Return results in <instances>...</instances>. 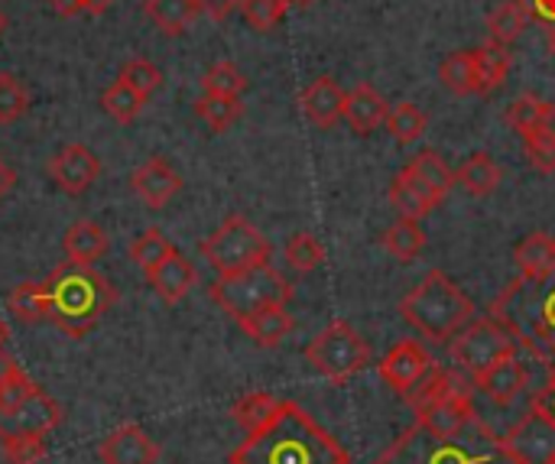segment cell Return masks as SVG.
<instances>
[{"mask_svg": "<svg viewBox=\"0 0 555 464\" xmlns=\"http://www.w3.org/2000/svg\"><path fill=\"white\" fill-rule=\"evenodd\" d=\"M472 381H475V387H478L488 400H494L498 407H511V403L527 390L530 371H527L517 358H507V361H498V364H491L488 371L475 374Z\"/></svg>", "mask_w": 555, "mask_h": 464, "instance_id": "18", "label": "cell"}, {"mask_svg": "<svg viewBox=\"0 0 555 464\" xmlns=\"http://www.w3.org/2000/svg\"><path fill=\"white\" fill-rule=\"evenodd\" d=\"M306 358L328 384H348L371 364V345L358 335L354 325L335 319L328 328H322L312 338Z\"/></svg>", "mask_w": 555, "mask_h": 464, "instance_id": "9", "label": "cell"}, {"mask_svg": "<svg viewBox=\"0 0 555 464\" xmlns=\"http://www.w3.org/2000/svg\"><path fill=\"white\" fill-rule=\"evenodd\" d=\"M543 111H546V101H543V98H537V94H520V98L511 101V107H507L504 117H507V124L524 137V133H530V130H540Z\"/></svg>", "mask_w": 555, "mask_h": 464, "instance_id": "40", "label": "cell"}, {"mask_svg": "<svg viewBox=\"0 0 555 464\" xmlns=\"http://www.w3.org/2000/svg\"><path fill=\"white\" fill-rule=\"evenodd\" d=\"M514 260L520 267V276L527 280H537V276H546L555 270V234L546 231H537L530 237H524L514 250Z\"/></svg>", "mask_w": 555, "mask_h": 464, "instance_id": "25", "label": "cell"}, {"mask_svg": "<svg viewBox=\"0 0 555 464\" xmlns=\"http://www.w3.org/2000/svg\"><path fill=\"white\" fill-rule=\"evenodd\" d=\"M39 387L23 374V371H16L13 377H7L3 384H0V413H13V410H20L33 394H36Z\"/></svg>", "mask_w": 555, "mask_h": 464, "instance_id": "46", "label": "cell"}, {"mask_svg": "<svg viewBox=\"0 0 555 464\" xmlns=\"http://www.w3.org/2000/svg\"><path fill=\"white\" fill-rule=\"evenodd\" d=\"M13 182H16V176H13V169L0 159V198L13 189Z\"/></svg>", "mask_w": 555, "mask_h": 464, "instance_id": "52", "label": "cell"}, {"mask_svg": "<svg viewBox=\"0 0 555 464\" xmlns=\"http://www.w3.org/2000/svg\"><path fill=\"white\" fill-rule=\"evenodd\" d=\"M208 296L211 302H218V309H224L234 322H241L263 306H286L293 299V283L276 267L260 263L234 276H218L208 286Z\"/></svg>", "mask_w": 555, "mask_h": 464, "instance_id": "7", "label": "cell"}, {"mask_svg": "<svg viewBox=\"0 0 555 464\" xmlns=\"http://www.w3.org/2000/svg\"><path fill=\"white\" fill-rule=\"evenodd\" d=\"M120 78H124L133 91H140L143 98H150V94L163 85V72H159L153 62H146V59H130V62L120 68Z\"/></svg>", "mask_w": 555, "mask_h": 464, "instance_id": "45", "label": "cell"}, {"mask_svg": "<svg viewBox=\"0 0 555 464\" xmlns=\"http://www.w3.org/2000/svg\"><path fill=\"white\" fill-rule=\"evenodd\" d=\"M289 3H296V7H312L315 0H289Z\"/></svg>", "mask_w": 555, "mask_h": 464, "instance_id": "56", "label": "cell"}, {"mask_svg": "<svg viewBox=\"0 0 555 464\" xmlns=\"http://www.w3.org/2000/svg\"><path fill=\"white\" fill-rule=\"evenodd\" d=\"M55 7V13L62 16H75V13H101L107 10L114 0H49Z\"/></svg>", "mask_w": 555, "mask_h": 464, "instance_id": "47", "label": "cell"}, {"mask_svg": "<svg viewBox=\"0 0 555 464\" xmlns=\"http://www.w3.org/2000/svg\"><path fill=\"white\" fill-rule=\"evenodd\" d=\"M400 312L420 335L436 345H449L475 319V302L449 273L429 270L423 283L400 299Z\"/></svg>", "mask_w": 555, "mask_h": 464, "instance_id": "5", "label": "cell"}, {"mask_svg": "<svg viewBox=\"0 0 555 464\" xmlns=\"http://www.w3.org/2000/svg\"><path fill=\"white\" fill-rule=\"evenodd\" d=\"M546 39H550V52L555 55V26L553 29H546Z\"/></svg>", "mask_w": 555, "mask_h": 464, "instance_id": "55", "label": "cell"}, {"mask_svg": "<svg viewBox=\"0 0 555 464\" xmlns=\"http://www.w3.org/2000/svg\"><path fill=\"white\" fill-rule=\"evenodd\" d=\"M527 26H530V13H527L524 0H507V3H501V7H494L488 13V29H491L494 42L511 46Z\"/></svg>", "mask_w": 555, "mask_h": 464, "instance_id": "30", "label": "cell"}, {"mask_svg": "<svg viewBox=\"0 0 555 464\" xmlns=\"http://www.w3.org/2000/svg\"><path fill=\"white\" fill-rule=\"evenodd\" d=\"M98 172H101L98 156H94L88 146H81V143H68V146H62V150L49 159V176H52V182H55L62 192H68V195L88 192V189L94 185Z\"/></svg>", "mask_w": 555, "mask_h": 464, "instance_id": "13", "label": "cell"}, {"mask_svg": "<svg viewBox=\"0 0 555 464\" xmlns=\"http://www.w3.org/2000/svg\"><path fill=\"white\" fill-rule=\"evenodd\" d=\"M524 153H527V163L537 169V172H555V133L546 130H530L524 133Z\"/></svg>", "mask_w": 555, "mask_h": 464, "instance_id": "42", "label": "cell"}, {"mask_svg": "<svg viewBox=\"0 0 555 464\" xmlns=\"http://www.w3.org/2000/svg\"><path fill=\"white\" fill-rule=\"evenodd\" d=\"M143 10L159 26V33H166V36L185 33L192 26V20L198 16L195 0H146Z\"/></svg>", "mask_w": 555, "mask_h": 464, "instance_id": "28", "label": "cell"}, {"mask_svg": "<svg viewBox=\"0 0 555 464\" xmlns=\"http://www.w3.org/2000/svg\"><path fill=\"white\" fill-rule=\"evenodd\" d=\"M280 407V400H273L270 394H263V390H257V394H247V397H241L237 403H234V410H231V416H234V423L250 436V433H257L270 416H273V410Z\"/></svg>", "mask_w": 555, "mask_h": 464, "instance_id": "36", "label": "cell"}, {"mask_svg": "<svg viewBox=\"0 0 555 464\" xmlns=\"http://www.w3.org/2000/svg\"><path fill=\"white\" fill-rule=\"evenodd\" d=\"M387 114H390L387 98H384L374 85H367V81H361L358 88H351V91L345 94V120H348V127H351L358 137L374 133V130L387 120Z\"/></svg>", "mask_w": 555, "mask_h": 464, "instance_id": "20", "label": "cell"}, {"mask_svg": "<svg viewBox=\"0 0 555 464\" xmlns=\"http://www.w3.org/2000/svg\"><path fill=\"white\" fill-rule=\"evenodd\" d=\"M7 338H10V328H7V322L0 319V348L7 345Z\"/></svg>", "mask_w": 555, "mask_h": 464, "instance_id": "54", "label": "cell"}, {"mask_svg": "<svg viewBox=\"0 0 555 464\" xmlns=\"http://www.w3.org/2000/svg\"><path fill=\"white\" fill-rule=\"evenodd\" d=\"M228 464H351V455L302 407L280 403L273 416L231 452Z\"/></svg>", "mask_w": 555, "mask_h": 464, "instance_id": "1", "label": "cell"}, {"mask_svg": "<svg viewBox=\"0 0 555 464\" xmlns=\"http://www.w3.org/2000/svg\"><path fill=\"white\" fill-rule=\"evenodd\" d=\"M202 88H205L208 94L241 98V94H244V88H247V78H244V72H241L234 62H215V65L205 72Z\"/></svg>", "mask_w": 555, "mask_h": 464, "instance_id": "39", "label": "cell"}, {"mask_svg": "<svg viewBox=\"0 0 555 464\" xmlns=\"http://www.w3.org/2000/svg\"><path fill=\"white\" fill-rule=\"evenodd\" d=\"M504 446L517 464H555V423L537 407H530V413L511 429Z\"/></svg>", "mask_w": 555, "mask_h": 464, "instance_id": "12", "label": "cell"}, {"mask_svg": "<svg viewBox=\"0 0 555 464\" xmlns=\"http://www.w3.org/2000/svg\"><path fill=\"white\" fill-rule=\"evenodd\" d=\"M433 368H436L433 355L416 338H403L384 355V361L377 364V374L390 390H397L400 397H410Z\"/></svg>", "mask_w": 555, "mask_h": 464, "instance_id": "11", "label": "cell"}, {"mask_svg": "<svg viewBox=\"0 0 555 464\" xmlns=\"http://www.w3.org/2000/svg\"><path fill=\"white\" fill-rule=\"evenodd\" d=\"M533 361L555 371V270L546 276H517L491 302V312Z\"/></svg>", "mask_w": 555, "mask_h": 464, "instance_id": "2", "label": "cell"}, {"mask_svg": "<svg viewBox=\"0 0 555 464\" xmlns=\"http://www.w3.org/2000/svg\"><path fill=\"white\" fill-rule=\"evenodd\" d=\"M7 309H10V315H13L20 325L46 322V319H49V302H46L42 283H20V286L10 293V299H7Z\"/></svg>", "mask_w": 555, "mask_h": 464, "instance_id": "29", "label": "cell"}, {"mask_svg": "<svg viewBox=\"0 0 555 464\" xmlns=\"http://www.w3.org/2000/svg\"><path fill=\"white\" fill-rule=\"evenodd\" d=\"M449 355L452 361L465 371V374H481L488 371L491 364L498 361H507V358H517V341L514 335L494 319V315H485V319H472L452 341H449Z\"/></svg>", "mask_w": 555, "mask_h": 464, "instance_id": "10", "label": "cell"}, {"mask_svg": "<svg viewBox=\"0 0 555 464\" xmlns=\"http://www.w3.org/2000/svg\"><path fill=\"white\" fill-rule=\"evenodd\" d=\"M16 371H20V364H16V361H13V358H10V355L0 348V384H3L7 377H13Z\"/></svg>", "mask_w": 555, "mask_h": 464, "instance_id": "51", "label": "cell"}, {"mask_svg": "<svg viewBox=\"0 0 555 464\" xmlns=\"http://www.w3.org/2000/svg\"><path fill=\"white\" fill-rule=\"evenodd\" d=\"M130 185H133V192H137L150 208H166V205L179 195L182 176H179L163 156H153V159H146V163L133 172Z\"/></svg>", "mask_w": 555, "mask_h": 464, "instance_id": "17", "label": "cell"}, {"mask_svg": "<svg viewBox=\"0 0 555 464\" xmlns=\"http://www.w3.org/2000/svg\"><path fill=\"white\" fill-rule=\"evenodd\" d=\"M26 107H29V94L20 85V78H13L10 72H0V124L20 120Z\"/></svg>", "mask_w": 555, "mask_h": 464, "instance_id": "43", "label": "cell"}, {"mask_svg": "<svg viewBox=\"0 0 555 464\" xmlns=\"http://www.w3.org/2000/svg\"><path fill=\"white\" fill-rule=\"evenodd\" d=\"M98 455L104 464H156L159 446L140 426H120L98 446Z\"/></svg>", "mask_w": 555, "mask_h": 464, "instance_id": "16", "label": "cell"}, {"mask_svg": "<svg viewBox=\"0 0 555 464\" xmlns=\"http://www.w3.org/2000/svg\"><path fill=\"white\" fill-rule=\"evenodd\" d=\"M176 247L166 241V234L159 231V228H150V231H143L137 241H133V247H130V260L143 270V273H153L169 254H172Z\"/></svg>", "mask_w": 555, "mask_h": 464, "instance_id": "37", "label": "cell"}, {"mask_svg": "<svg viewBox=\"0 0 555 464\" xmlns=\"http://www.w3.org/2000/svg\"><path fill=\"white\" fill-rule=\"evenodd\" d=\"M524 7H527L530 20H537V23H543L546 29H553L555 26V0H524Z\"/></svg>", "mask_w": 555, "mask_h": 464, "instance_id": "49", "label": "cell"}, {"mask_svg": "<svg viewBox=\"0 0 555 464\" xmlns=\"http://www.w3.org/2000/svg\"><path fill=\"white\" fill-rule=\"evenodd\" d=\"M286 7H289V0H244V3H241L244 20H247L257 33L273 29V26L286 16Z\"/></svg>", "mask_w": 555, "mask_h": 464, "instance_id": "44", "label": "cell"}, {"mask_svg": "<svg viewBox=\"0 0 555 464\" xmlns=\"http://www.w3.org/2000/svg\"><path fill=\"white\" fill-rule=\"evenodd\" d=\"M195 114L215 130V133H224L231 124H237L241 120V114H244V104H241V98H228V94H202L198 101H195Z\"/></svg>", "mask_w": 555, "mask_h": 464, "instance_id": "32", "label": "cell"}, {"mask_svg": "<svg viewBox=\"0 0 555 464\" xmlns=\"http://www.w3.org/2000/svg\"><path fill=\"white\" fill-rule=\"evenodd\" d=\"M533 407H537L540 413H546V416L555 423V371H553V377L546 381V387L533 397Z\"/></svg>", "mask_w": 555, "mask_h": 464, "instance_id": "50", "label": "cell"}, {"mask_svg": "<svg viewBox=\"0 0 555 464\" xmlns=\"http://www.w3.org/2000/svg\"><path fill=\"white\" fill-rule=\"evenodd\" d=\"M387 130H390V137L400 143V146H406V143H416L423 133H426V127H429V114H423L413 101H400V104H393L390 107V114H387Z\"/></svg>", "mask_w": 555, "mask_h": 464, "instance_id": "31", "label": "cell"}, {"mask_svg": "<svg viewBox=\"0 0 555 464\" xmlns=\"http://www.w3.org/2000/svg\"><path fill=\"white\" fill-rule=\"evenodd\" d=\"M65 413L62 407L46 397L42 390H36L20 410L13 413H0V439L3 436H13V433H23V436H49L55 426H62Z\"/></svg>", "mask_w": 555, "mask_h": 464, "instance_id": "14", "label": "cell"}, {"mask_svg": "<svg viewBox=\"0 0 555 464\" xmlns=\"http://www.w3.org/2000/svg\"><path fill=\"white\" fill-rule=\"evenodd\" d=\"M374 464H517L481 420H475L459 436H429L413 426L393 446H387Z\"/></svg>", "mask_w": 555, "mask_h": 464, "instance_id": "4", "label": "cell"}, {"mask_svg": "<svg viewBox=\"0 0 555 464\" xmlns=\"http://www.w3.org/2000/svg\"><path fill=\"white\" fill-rule=\"evenodd\" d=\"M406 400L416 413V426L429 436H459L478 420L472 390H465L459 377L442 368H433Z\"/></svg>", "mask_w": 555, "mask_h": 464, "instance_id": "6", "label": "cell"}, {"mask_svg": "<svg viewBox=\"0 0 555 464\" xmlns=\"http://www.w3.org/2000/svg\"><path fill=\"white\" fill-rule=\"evenodd\" d=\"M244 0H195V7H198V13H205V16H211L215 23H221V20H228L237 7H241Z\"/></svg>", "mask_w": 555, "mask_h": 464, "instance_id": "48", "label": "cell"}, {"mask_svg": "<svg viewBox=\"0 0 555 464\" xmlns=\"http://www.w3.org/2000/svg\"><path fill=\"white\" fill-rule=\"evenodd\" d=\"M455 179H459V185H462L468 195L485 198V195H491V192L501 185L504 172H501V166L491 159V153H488V150H481V153H475V156H472V159L455 172Z\"/></svg>", "mask_w": 555, "mask_h": 464, "instance_id": "27", "label": "cell"}, {"mask_svg": "<svg viewBox=\"0 0 555 464\" xmlns=\"http://www.w3.org/2000/svg\"><path fill=\"white\" fill-rule=\"evenodd\" d=\"M299 107L315 127L332 130L338 120H345V91L332 75H322L299 94Z\"/></svg>", "mask_w": 555, "mask_h": 464, "instance_id": "19", "label": "cell"}, {"mask_svg": "<svg viewBox=\"0 0 555 464\" xmlns=\"http://www.w3.org/2000/svg\"><path fill=\"white\" fill-rule=\"evenodd\" d=\"M247 338L260 348H280L289 332H293V315L286 312V306H263L257 312H250L247 319L237 322Z\"/></svg>", "mask_w": 555, "mask_h": 464, "instance_id": "23", "label": "cell"}, {"mask_svg": "<svg viewBox=\"0 0 555 464\" xmlns=\"http://www.w3.org/2000/svg\"><path fill=\"white\" fill-rule=\"evenodd\" d=\"M146 280H150V286L156 289V296H159L163 302L176 306V302H182V299L195 289L198 273H195V267H192L179 250H172L153 273H146Z\"/></svg>", "mask_w": 555, "mask_h": 464, "instance_id": "21", "label": "cell"}, {"mask_svg": "<svg viewBox=\"0 0 555 464\" xmlns=\"http://www.w3.org/2000/svg\"><path fill=\"white\" fill-rule=\"evenodd\" d=\"M3 455L10 464H39L46 459V436H3Z\"/></svg>", "mask_w": 555, "mask_h": 464, "instance_id": "41", "label": "cell"}, {"mask_svg": "<svg viewBox=\"0 0 555 464\" xmlns=\"http://www.w3.org/2000/svg\"><path fill=\"white\" fill-rule=\"evenodd\" d=\"M540 130L555 133V104H550V101H546V111H543V124H540Z\"/></svg>", "mask_w": 555, "mask_h": 464, "instance_id": "53", "label": "cell"}, {"mask_svg": "<svg viewBox=\"0 0 555 464\" xmlns=\"http://www.w3.org/2000/svg\"><path fill=\"white\" fill-rule=\"evenodd\" d=\"M442 202H446V198H442L439 192H433L410 166L400 169V172L393 176V182H390V205H393V211H397L400 218L420 221V218H426L429 211H436Z\"/></svg>", "mask_w": 555, "mask_h": 464, "instance_id": "15", "label": "cell"}, {"mask_svg": "<svg viewBox=\"0 0 555 464\" xmlns=\"http://www.w3.org/2000/svg\"><path fill=\"white\" fill-rule=\"evenodd\" d=\"M62 247H65V257L68 260H75V263H94V260H101L107 254L111 241H107V234H104L101 224H94V221H75L65 231Z\"/></svg>", "mask_w": 555, "mask_h": 464, "instance_id": "24", "label": "cell"}, {"mask_svg": "<svg viewBox=\"0 0 555 464\" xmlns=\"http://www.w3.org/2000/svg\"><path fill=\"white\" fill-rule=\"evenodd\" d=\"M283 257H286L289 270H296V273H312V270L325 260V247H322L312 234L299 231V234H293V237L286 241Z\"/></svg>", "mask_w": 555, "mask_h": 464, "instance_id": "38", "label": "cell"}, {"mask_svg": "<svg viewBox=\"0 0 555 464\" xmlns=\"http://www.w3.org/2000/svg\"><path fill=\"white\" fill-rule=\"evenodd\" d=\"M202 254L218 270V276H234L270 263V241L244 215H231L208 241H202Z\"/></svg>", "mask_w": 555, "mask_h": 464, "instance_id": "8", "label": "cell"}, {"mask_svg": "<svg viewBox=\"0 0 555 464\" xmlns=\"http://www.w3.org/2000/svg\"><path fill=\"white\" fill-rule=\"evenodd\" d=\"M475 55V94H491L498 91L507 75H511V65H514V55L504 42H485L478 49H472Z\"/></svg>", "mask_w": 555, "mask_h": 464, "instance_id": "22", "label": "cell"}, {"mask_svg": "<svg viewBox=\"0 0 555 464\" xmlns=\"http://www.w3.org/2000/svg\"><path fill=\"white\" fill-rule=\"evenodd\" d=\"M3 29H7V16L0 13V36H3Z\"/></svg>", "mask_w": 555, "mask_h": 464, "instance_id": "57", "label": "cell"}, {"mask_svg": "<svg viewBox=\"0 0 555 464\" xmlns=\"http://www.w3.org/2000/svg\"><path fill=\"white\" fill-rule=\"evenodd\" d=\"M410 169L433 189V192H439L442 198L452 192V185H459V179H455V172L449 169V163L436 153V150H423V153H416V159L410 163Z\"/></svg>", "mask_w": 555, "mask_h": 464, "instance_id": "35", "label": "cell"}, {"mask_svg": "<svg viewBox=\"0 0 555 464\" xmlns=\"http://www.w3.org/2000/svg\"><path fill=\"white\" fill-rule=\"evenodd\" d=\"M380 244L390 257H397L400 263H413L423 250H426V231L420 228V221L413 218H397L384 234Z\"/></svg>", "mask_w": 555, "mask_h": 464, "instance_id": "26", "label": "cell"}, {"mask_svg": "<svg viewBox=\"0 0 555 464\" xmlns=\"http://www.w3.org/2000/svg\"><path fill=\"white\" fill-rule=\"evenodd\" d=\"M439 78L459 98L475 94V55H472V49L446 55L442 65H439Z\"/></svg>", "mask_w": 555, "mask_h": 464, "instance_id": "33", "label": "cell"}, {"mask_svg": "<svg viewBox=\"0 0 555 464\" xmlns=\"http://www.w3.org/2000/svg\"><path fill=\"white\" fill-rule=\"evenodd\" d=\"M49 302V322L68 338H85L117 302L114 286L91 267L65 260L42 283Z\"/></svg>", "mask_w": 555, "mask_h": 464, "instance_id": "3", "label": "cell"}, {"mask_svg": "<svg viewBox=\"0 0 555 464\" xmlns=\"http://www.w3.org/2000/svg\"><path fill=\"white\" fill-rule=\"evenodd\" d=\"M101 104H104V111H107L117 124H133V120L140 117L146 98H143L140 91H133L124 78H117V81L104 91Z\"/></svg>", "mask_w": 555, "mask_h": 464, "instance_id": "34", "label": "cell"}]
</instances>
